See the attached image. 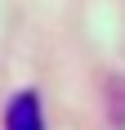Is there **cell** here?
<instances>
[{
    "instance_id": "6da1fadb",
    "label": "cell",
    "mask_w": 125,
    "mask_h": 130,
    "mask_svg": "<svg viewBox=\"0 0 125 130\" xmlns=\"http://www.w3.org/2000/svg\"><path fill=\"white\" fill-rule=\"evenodd\" d=\"M5 130H45V108H40L36 90L13 94L9 108H5Z\"/></svg>"
}]
</instances>
